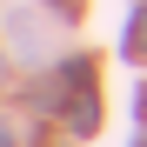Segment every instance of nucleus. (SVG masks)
<instances>
[{
    "label": "nucleus",
    "instance_id": "obj_1",
    "mask_svg": "<svg viewBox=\"0 0 147 147\" xmlns=\"http://www.w3.org/2000/svg\"><path fill=\"white\" fill-rule=\"evenodd\" d=\"M134 54H147V7L134 13Z\"/></svg>",
    "mask_w": 147,
    "mask_h": 147
}]
</instances>
